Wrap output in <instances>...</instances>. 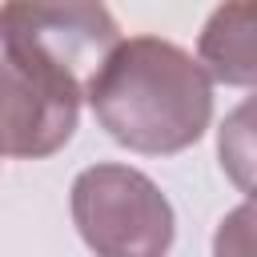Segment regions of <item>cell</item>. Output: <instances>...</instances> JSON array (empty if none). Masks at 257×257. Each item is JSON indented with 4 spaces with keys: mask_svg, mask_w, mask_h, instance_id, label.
<instances>
[{
    "mask_svg": "<svg viewBox=\"0 0 257 257\" xmlns=\"http://www.w3.org/2000/svg\"><path fill=\"white\" fill-rule=\"evenodd\" d=\"M84 100L116 145L145 157L185 153L213 120L209 72L193 52L161 36L116 40L84 80Z\"/></svg>",
    "mask_w": 257,
    "mask_h": 257,
    "instance_id": "cell-1",
    "label": "cell"
},
{
    "mask_svg": "<svg viewBox=\"0 0 257 257\" xmlns=\"http://www.w3.org/2000/svg\"><path fill=\"white\" fill-rule=\"evenodd\" d=\"M84 72L0 8V157L60 153L80 120Z\"/></svg>",
    "mask_w": 257,
    "mask_h": 257,
    "instance_id": "cell-2",
    "label": "cell"
},
{
    "mask_svg": "<svg viewBox=\"0 0 257 257\" xmlns=\"http://www.w3.org/2000/svg\"><path fill=\"white\" fill-rule=\"evenodd\" d=\"M72 225L100 257H157L173 245L177 217L153 177L128 165H92L72 181Z\"/></svg>",
    "mask_w": 257,
    "mask_h": 257,
    "instance_id": "cell-3",
    "label": "cell"
},
{
    "mask_svg": "<svg viewBox=\"0 0 257 257\" xmlns=\"http://www.w3.org/2000/svg\"><path fill=\"white\" fill-rule=\"evenodd\" d=\"M0 8L48 40L76 72L96 68L100 56L120 40L116 16L104 0H4Z\"/></svg>",
    "mask_w": 257,
    "mask_h": 257,
    "instance_id": "cell-4",
    "label": "cell"
},
{
    "mask_svg": "<svg viewBox=\"0 0 257 257\" xmlns=\"http://www.w3.org/2000/svg\"><path fill=\"white\" fill-rule=\"evenodd\" d=\"M257 4L253 0H225L197 36V60L209 80L249 88L257 80Z\"/></svg>",
    "mask_w": 257,
    "mask_h": 257,
    "instance_id": "cell-5",
    "label": "cell"
},
{
    "mask_svg": "<svg viewBox=\"0 0 257 257\" xmlns=\"http://www.w3.org/2000/svg\"><path fill=\"white\" fill-rule=\"evenodd\" d=\"M221 165L233 173L241 189H249V169H253V145H249V104H241L225 128H221Z\"/></svg>",
    "mask_w": 257,
    "mask_h": 257,
    "instance_id": "cell-6",
    "label": "cell"
}]
</instances>
